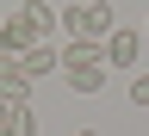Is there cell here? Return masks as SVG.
Returning <instances> with one entry per match:
<instances>
[{
  "mask_svg": "<svg viewBox=\"0 0 149 136\" xmlns=\"http://www.w3.org/2000/svg\"><path fill=\"white\" fill-rule=\"evenodd\" d=\"M0 93H6L13 105H31V81H25V68H19V62L0 68Z\"/></svg>",
  "mask_w": 149,
  "mask_h": 136,
  "instance_id": "7",
  "label": "cell"
},
{
  "mask_svg": "<svg viewBox=\"0 0 149 136\" xmlns=\"http://www.w3.org/2000/svg\"><path fill=\"white\" fill-rule=\"evenodd\" d=\"M106 62H81V68H68V93H106Z\"/></svg>",
  "mask_w": 149,
  "mask_h": 136,
  "instance_id": "6",
  "label": "cell"
},
{
  "mask_svg": "<svg viewBox=\"0 0 149 136\" xmlns=\"http://www.w3.org/2000/svg\"><path fill=\"white\" fill-rule=\"evenodd\" d=\"M19 68H25V81H44L50 68H62V50L56 43H31L25 56H19Z\"/></svg>",
  "mask_w": 149,
  "mask_h": 136,
  "instance_id": "4",
  "label": "cell"
},
{
  "mask_svg": "<svg viewBox=\"0 0 149 136\" xmlns=\"http://www.w3.org/2000/svg\"><path fill=\"white\" fill-rule=\"evenodd\" d=\"M56 19H62V31H68V37H87V43H106V37L118 31V25H112V6H106V0H81V6H62Z\"/></svg>",
  "mask_w": 149,
  "mask_h": 136,
  "instance_id": "1",
  "label": "cell"
},
{
  "mask_svg": "<svg viewBox=\"0 0 149 136\" xmlns=\"http://www.w3.org/2000/svg\"><path fill=\"white\" fill-rule=\"evenodd\" d=\"M81 136H100V130H81Z\"/></svg>",
  "mask_w": 149,
  "mask_h": 136,
  "instance_id": "11",
  "label": "cell"
},
{
  "mask_svg": "<svg viewBox=\"0 0 149 136\" xmlns=\"http://www.w3.org/2000/svg\"><path fill=\"white\" fill-rule=\"evenodd\" d=\"M130 105H149V68L137 74V81H130Z\"/></svg>",
  "mask_w": 149,
  "mask_h": 136,
  "instance_id": "10",
  "label": "cell"
},
{
  "mask_svg": "<svg viewBox=\"0 0 149 136\" xmlns=\"http://www.w3.org/2000/svg\"><path fill=\"white\" fill-rule=\"evenodd\" d=\"M13 136H37V111H31V105H19V118H13Z\"/></svg>",
  "mask_w": 149,
  "mask_h": 136,
  "instance_id": "8",
  "label": "cell"
},
{
  "mask_svg": "<svg viewBox=\"0 0 149 136\" xmlns=\"http://www.w3.org/2000/svg\"><path fill=\"white\" fill-rule=\"evenodd\" d=\"M19 19H25V25L44 37V43H56V25H62V19H56V6H50V0H25V6H19Z\"/></svg>",
  "mask_w": 149,
  "mask_h": 136,
  "instance_id": "5",
  "label": "cell"
},
{
  "mask_svg": "<svg viewBox=\"0 0 149 136\" xmlns=\"http://www.w3.org/2000/svg\"><path fill=\"white\" fill-rule=\"evenodd\" d=\"M137 56H143V37L137 31H112L106 37V68H137Z\"/></svg>",
  "mask_w": 149,
  "mask_h": 136,
  "instance_id": "2",
  "label": "cell"
},
{
  "mask_svg": "<svg viewBox=\"0 0 149 136\" xmlns=\"http://www.w3.org/2000/svg\"><path fill=\"white\" fill-rule=\"evenodd\" d=\"M31 43H44V37H37V31L25 25V19H19V12H13V19H6V25H0V56H13V62H19V56H25Z\"/></svg>",
  "mask_w": 149,
  "mask_h": 136,
  "instance_id": "3",
  "label": "cell"
},
{
  "mask_svg": "<svg viewBox=\"0 0 149 136\" xmlns=\"http://www.w3.org/2000/svg\"><path fill=\"white\" fill-rule=\"evenodd\" d=\"M13 118H19V105L6 99V93H0V136H13Z\"/></svg>",
  "mask_w": 149,
  "mask_h": 136,
  "instance_id": "9",
  "label": "cell"
}]
</instances>
